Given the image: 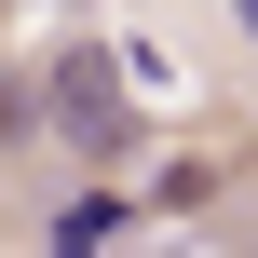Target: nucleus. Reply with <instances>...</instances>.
I'll return each instance as SVG.
<instances>
[{
	"label": "nucleus",
	"instance_id": "nucleus-1",
	"mask_svg": "<svg viewBox=\"0 0 258 258\" xmlns=\"http://www.w3.org/2000/svg\"><path fill=\"white\" fill-rule=\"evenodd\" d=\"M41 109H54V136L109 177V163H136V109H122V68H109V41H68L54 54V82H41Z\"/></svg>",
	"mask_w": 258,
	"mask_h": 258
},
{
	"label": "nucleus",
	"instance_id": "nucleus-2",
	"mask_svg": "<svg viewBox=\"0 0 258 258\" xmlns=\"http://www.w3.org/2000/svg\"><path fill=\"white\" fill-rule=\"evenodd\" d=\"M14 122H27V95H14V82H0V136H14Z\"/></svg>",
	"mask_w": 258,
	"mask_h": 258
},
{
	"label": "nucleus",
	"instance_id": "nucleus-3",
	"mask_svg": "<svg viewBox=\"0 0 258 258\" xmlns=\"http://www.w3.org/2000/svg\"><path fill=\"white\" fill-rule=\"evenodd\" d=\"M231 27H245V41H258V0H231Z\"/></svg>",
	"mask_w": 258,
	"mask_h": 258
}]
</instances>
